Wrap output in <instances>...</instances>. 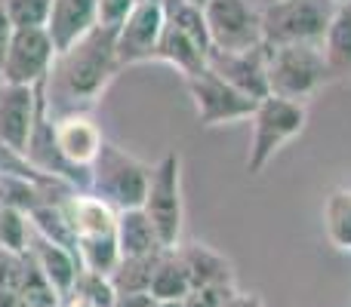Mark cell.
Here are the masks:
<instances>
[{"label": "cell", "instance_id": "cell-28", "mask_svg": "<svg viewBox=\"0 0 351 307\" xmlns=\"http://www.w3.org/2000/svg\"><path fill=\"white\" fill-rule=\"evenodd\" d=\"M237 292L234 283H213V286H197L182 298V307H225L231 302V295Z\"/></svg>", "mask_w": 351, "mask_h": 307}, {"label": "cell", "instance_id": "cell-19", "mask_svg": "<svg viewBox=\"0 0 351 307\" xmlns=\"http://www.w3.org/2000/svg\"><path fill=\"white\" fill-rule=\"evenodd\" d=\"M179 249V258L188 271V280H191V289L197 286H213V283H234V271H231L228 258H222L219 252H213L204 243H185Z\"/></svg>", "mask_w": 351, "mask_h": 307}, {"label": "cell", "instance_id": "cell-21", "mask_svg": "<svg viewBox=\"0 0 351 307\" xmlns=\"http://www.w3.org/2000/svg\"><path fill=\"white\" fill-rule=\"evenodd\" d=\"M188 292H191V280H188V271L179 258V249H164L158 267H154L148 295L154 302H182Z\"/></svg>", "mask_w": 351, "mask_h": 307}, {"label": "cell", "instance_id": "cell-32", "mask_svg": "<svg viewBox=\"0 0 351 307\" xmlns=\"http://www.w3.org/2000/svg\"><path fill=\"white\" fill-rule=\"evenodd\" d=\"M225 307H265V302L259 295H253V292H234Z\"/></svg>", "mask_w": 351, "mask_h": 307}, {"label": "cell", "instance_id": "cell-27", "mask_svg": "<svg viewBox=\"0 0 351 307\" xmlns=\"http://www.w3.org/2000/svg\"><path fill=\"white\" fill-rule=\"evenodd\" d=\"M28 237H31V222L25 212L0 206V246L10 252H28Z\"/></svg>", "mask_w": 351, "mask_h": 307}, {"label": "cell", "instance_id": "cell-14", "mask_svg": "<svg viewBox=\"0 0 351 307\" xmlns=\"http://www.w3.org/2000/svg\"><path fill=\"white\" fill-rule=\"evenodd\" d=\"M56 142H59L62 157H65L71 166L90 169L105 139L93 117L80 114V111H71V114L56 120Z\"/></svg>", "mask_w": 351, "mask_h": 307}, {"label": "cell", "instance_id": "cell-31", "mask_svg": "<svg viewBox=\"0 0 351 307\" xmlns=\"http://www.w3.org/2000/svg\"><path fill=\"white\" fill-rule=\"evenodd\" d=\"M12 22H10V16H6V10L0 6V68H3V62H6V53H10V40H12Z\"/></svg>", "mask_w": 351, "mask_h": 307}, {"label": "cell", "instance_id": "cell-11", "mask_svg": "<svg viewBox=\"0 0 351 307\" xmlns=\"http://www.w3.org/2000/svg\"><path fill=\"white\" fill-rule=\"evenodd\" d=\"M164 0H139L127 22L117 28V62L121 71L130 65H142V62H154V49L164 34Z\"/></svg>", "mask_w": 351, "mask_h": 307}, {"label": "cell", "instance_id": "cell-15", "mask_svg": "<svg viewBox=\"0 0 351 307\" xmlns=\"http://www.w3.org/2000/svg\"><path fill=\"white\" fill-rule=\"evenodd\" d=\"M99 25V0H53L47 31L56 43V53H65L86 31Z\"/></svg>", "mask_w": 351, "mask_h": 307}, {"label": "cell", "instance_id": "cell-3", "mask_svg": "<svg viewBox=\"0 0 351 307\" xmlns=\"http://www.w3.org/2000/svg\"><path fill=\"white\" fill-rule=\"evenodd\" d=\"M268 46V43H265ZM333 83L321 43L268 46V96L302 102Z\"/></svg>", "mask_w": 351, "mask_h": 307}, {"label": "cell", "instance_id": "cell-24", "mask_svg": "<svg viewBox=\"0 0 351 307\" xmlns=\"http://www.w3.org/2000/svg\"><path fill=\"white\" fill-rule=\"evenodd\" d=\"M19 298L28 307H62V295L47 280V273L37 267L31 252H25V273H22V286H19Z\"/></svg>", "mask_w": 351, "mask_h": 307}, {"label": "cell", "instance_id": "cell-26", "mask_svg": "<svg viewBox=\"0 0 351 307\" xmlns=\"http://www.w3.org/2000/svg\"><path fill=\"white\" fill-rule=\"evenodd\" d=\"M12 28H47L53 0H0Z\"/></svg>", "mask_w": 351, "mask_h": 307}, {"label": "cell", "instance_id": "cell-2", "mask_svg": "<svg viewBox=\"0 0 351 307\" xmlns=\"http://www.w3.org/2000/svg\"><path fill=\"white\" fill-rule=\"evenodd\" d=\"M68 218H71L74 237H77V255L86 271L108 277L121 261L117 249V212L105 200L90 191H74L62 200Z\"/></svg>", "mask_w": 351, "mask_h": 307}, {"label": "cell", "instance_id": "cell-30", "mask_svg": "<svg viewBox=\"0 0 351 307\" xmlns=\"http://www.w3.org/2000/svg\"><path fill=\"white\" fill-rule=\"evenodd\" d=\"M136 3H139V0H99V25L117 31L127 22V16L133 12Z\"/></svg>", "mask_w": 351, "mask_h": 307}, {"label": "cell", "instance_id": "cell-25", "mask_svg": "<svg viewBox=\"0 0 351 307\" xmlns=\"http://www.w3.org/2000/svg\"><path fill=\"white\" fill-rule=\"evenodd\" d=\"M68 295H77V298H84V302H90L96 307H111L117 302V292H114V286H111V280L105 277V273L86 271V267H80V273H77V280H74Z\"/></svg>", "mask_w": 351, "mask_h": 307}, {"label": "cell", "instance_id": "cell-8", "mask_svg": "<svg viewBox=\"0 0 351 307\" xmlns=\"http://www.w3.org/2000/svg\"><path fill=\"white\" fill-rule=\"evenodd\" d=\"M185 86L188 96L194 98V108H197V123L206 129L234 120H250L256 114V105H259V98L225 83L213 68H204V71L185 77Z\"/></svg>", "mask_w": 351, "mask_h": 307}, {"label": "cell", "instance_id": "cell-16", "mask_svg": "<svg viewBox=\"0 0 351 307\" xmlns=\"http://www.w3.org/2000/svg\"><path fill=\"white\" fill-rule=\"evenodd\" d=\"M28 252L31 258L37 261V267H40L43 273H47V280L56 286V292H59L62 298L71 292L74 280H77L80 273V258L71 252V249L59 246V243L47 240V237H40L34 228H31V237H28Z\"/></svg>", "mask_w": 351, "mask_h": 307}, {"label": "cell", "instance_id": "cell-36", "mask_svg": "<svg viewBox=\"0 0 351 307\" xmlns=\"http://www.w3.org/2000/svg\"><path fill=\"white\" fill-rule=\"evenodd\" d=\"M336 3H351V0H336Z\"/></svg>", "mask_w": 351, "mask_h": 307}, {"label": "cell", "instance_id": "cell-12", "mask_svg": "<svg viewBox=\"0 0 351 307\" xmlns=\"http://www.w3.org/2000/svg\"><path fill=\"white\" fill-rule=\"evenodd\" d=\"M206 68L219 74L225 83L234 90L247 92L253 98L268 96V46H253L243 53H222V49H210L206 55Z\"/></svg>", "mask_w": 351, "mask_h": 307}, {"label": "cell", "instance_id": "cell-22", "mask_svg": "<svg viewBox=\"0 0 351 307\" xmlns=\"http://www.w3.org/2000/svg\"><path fill=\"white\" fill-rule=\"evenodd\" d=\"M160 252H164V249H160ZM160 252L136 255V258L117 261V267L108 273V280H111V286H114L117 295H148L154 267H158V261H160Z\"/></svg>", "mask_w": 351, "mask_h": 307}, {"label": "cell", "instance_id": "cell-29", "mask_svg": "<svg viewBox=\"0 0 351 307\" xmlns=\"http://www.w3.org/2000/svg\"><path fill=\"white\" fill-rule=\"evenodd\" d=\"M22 273H25V252H10L0 246V289L19 292L22 286Z\"/></svg>", "mask_w": 351, "mask_h": 307}, {"label": "cell", "instance_id": "cell-13", "mask_svg": "<svg viewBox=\"0 0 351 307\" xmlns=\"http://www.w3.org/2000/svg\"><path fill=\"white\" fill-rule=\"evenodd\" d=\"M37 114V86L3 83L0 80V142L25 154Z\"/></svg>", "mask_w": 351, "mask_h": 307}, {"label": "cell", "instance_id": "cell-17", "mask_svg": "<svg viewBox=\"0 0 351 307\" xmlns=\"http://www.w3.org/2000/svg\"><path fill=\"white\" fill-rule=\"evenodd\" d=\"M206 55H210V49L200 46L194 37H188L185 31H179L170 22L164 25L160 43H158V49H154V62H167L182 77H191V74L206 68Z\"/></svg>", "mask_w": 351, "mask_h": 307}, {"label": "cell", "instance_id": "cell-33", "mask_svg": "<svg viewBox=\"0 0 351 307\" xmlns=\"http://www.w3.org/2000/svg\"><path fill=\"white\" fill-rule=\"evenodd\" d=\"M152 295H117V302L111 307H152Z\"/></svg>", "mask_w": 351, "mask_h": 307}, {"label": "cell", "instance_id": "cell-9", "mask_svg": "<svg viewBox=\"0 0 351 307\" xmlns=\"http://www.w3.org/2000/svg\"><path fill=\"white\" fill-rule=\"evenodd\" d=\"M204 16L213 49L243 53L262 46V10L253 0H206Z\"/></svg>", "mask_w": 351, "mask_h": 307}, {"label": "cell", "instance_id": "cell-23", "mask_svg": "<svg viewBox=\"0 0 351 307\" xmlns=\"http://www.w3.org/2000/svg\"><path fill=\"white\" fill-rule=\"evenodd\" d=\"M324 228L336 249H351V191L336 187L324 203Z\"/></svg>", "mask_w": 351, "mask_h": 307}, {"label": "cell", "instance_id": "cell-34", "mask_svg": "<svg viewBox=\"0 0 351 307\" xmlns=\"http://www.w3.org/2000/svg\"><path fill=\"white\" fill-rule=\"evenodd\" d=\"M62 307H96V304L84 302V298H77V295H68V298H62Z\"/></svg>", "mask_w": 351, "mask_h": 307}, {"label": "cell", "instance_id": "cell-4", "mask_svg": "<svg viewBox=\"0 0 351 307\" xmlns=\"http://www.w3.org/2000/svg\"><path fill=\"white\" fill-rule=\"evenodd\" d=\"M154 166L136 160L123 148L102 142L96 160L90 166V193L111 206L114 212L121 209H139L145 203L148 181H152Z\"/></svg>", "mask_w": 351, "mask_h": 307}, {"label": "cell", "instance_id": "cell-6", "mask_svg": "<svg viewBox=\"0 0 351 307\" xmlns=\"http://www.w3.org/2000/svg\"><path fill=\"white\" fill-rule=\"evenodd\" d=\"M250 120H253V139H250L247 172L259 175L262 169L274 160V154L305 129V123H308V111H305L302 102L265 96V98H259L256 114L250 117Z\"/></svg>", "mask_w": 351, "mask_h": 307}, {"label": "cell", "instance_id": "cell-18", "mask_svg": "<svg viewBox=\"0 0 351 307\" xmlns=\"http://www.w3.org/2000/svg\"><path fill=\"white\" fill-rule=\"evenodd\" d=\"M117 249L121 258H136V255H154L160 249H167L160 243L158 230H154L152 218L145 215V209H121L117 212Z\"/></svg>", "mask_w": 351, "mask_h": 307}, {"label": "cell", "instance_id": "cell-35", "mask_svg": "<svg viewBox=\"0 0 351 307\" xmlns=\"http://www.w3.org/2000/svg\"><path fill=\"white\" fill-rule=\"evenodd\" d=\"M256 3H259V10H262V6H271V3H278V0H256Z\"/></svg>", "mask_w": 351, "mask_h": 307}, {"label": "cell", "instance_id": "cell-5", "mask_svg": "<svg viewBox=\"0 0 351 307\" xmlns=\"http://www.w3.org/2000/svg\"><path fill=\"white\" fill-rule=\"evenodd\" d=\"M339 6L336 0H278L262 6V43H321Z\"/></svg>", "mask_w": 351, "mask_h": 307}, {"label": "cell", "instance_id": "cell-20", "mask_svg": "<svg viewBox=\"0 0 351 307\" xmlns=\"http://www.w3.org/2000/svg\"><path fill=\"white\" fill-rule=\"evenodd\" d=\"M324 59L333 74V80H348L351 83V3H342L330 22L327 34L321 40Z\"/></svg>", "mask_w": 351, "mask_h": 307}, {"label": "cell", "instance_id": "cell-10", "mask_svg": "<svg viewBox=\"0 0 351 307\" xmlns=\"http://www.w3.org/2000/svg\"><path fill=\"white\" fill-rule=\"evenodd\" d=\"M56 43L47 28H16L10 40V53L0 68L3 83H22L37 86L40 80L49 77L56 62Z\"/></svg>", "mask_w": 351, "mask_h": 307}, {"label": "cell", "instance_id": "cell-1", "mask_svg": "<svg viewBox=\"0 0 351 307\" xmlns=\"http://www.w3.org/2000/svg\"><path fill=\"white\" fill-rule=\"evenodd\" d=\"M121 71L117 62V31L96 25L77 43L56 55L49 71L47 96L71 105H93L105 92V86Z\"/></svg>", "mask_w": 351, "mask_h": 307}, {"label": "cell", "instance_id": "cell-7", "mask_svg": "<svg viewBox=\"0 0 351 307\" xmlns=\"http://www.w3.org/2000/svg\"><path fill=\"white\" fill-rule=\"evenodd\" d=\"M142 209H145V215L152 218L160 243H164L167 249L179 246L182 218H185V203H182V157H179V151H167L164 157H160L158 166H154Z\"/></svg>", "mask_w": 351, "mask_h": 307}]
</instances>
